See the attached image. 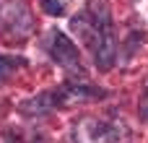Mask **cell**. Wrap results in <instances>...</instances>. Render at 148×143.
I'll use <instances>...</instances> for the list:
<instances>
[{"label":"cell","instance_id":"1","mask_svg":"<svg viewBox=\"0 0 148 143\" xmlns=\"http://www.w3.org/2000/svg\"><path fill=\"white\" fill-rule=\"evenodd\" d=\"M0 29H3L5 39L23 42L34 31V18H31V13L23 3H5V8L0 13Z\"/></svg>","mask_w":148,"mask_h":143},{"label":"cell","instance_id":"2","mask_svg":"<svg viewBox=\"0 0 148 143\" xmlns=\"http://www.w3.org/2000/svg\"><path fill=\"white\" fill-rule=\"evenodd\" d=\"M49 52L52 57L73 76H83V65H81V55H78V47L62 34V31H55L52 34V44H49Z\"/></svg>","mask_w":148,"mask_h":143},{"label":"cell","instance_id":"3","mask_svg":"<svg viewBox=\"0 0 148 143\" xmlns=\"http://www.w3.org/2000/svg\"><path fill=\"white\" fill-rule=\"evenodd\" d=\"M114 60H117V42H114V34L109 29V31L101 34L99 44L94 47V63H96L99 70H109L114 65Z\"/></svg>","mask_w":148,"mask_h":143},{"label":"cell","instance_id":"4","mask_svg":"<svg viewBox=\"0 0 148 143\" xmlns=\"http://www.w3.org/2000/svg\"><path fill=\"white\" fill-rule=\"evenodd\" d=\"M73 31L78 34V39L83 42V44H88V47H96L99 44V39H101V29L94 23V18H91V13H83V16H75L73 18Z\"/></svg>","mask_w":148,"mask_h":143},{"label":"cell","instance_id":"5","mask_svg":"<svg viewBox=\"0 0 148 143\" xmlns=\"http://www.w3.org/2000/svg\"><path fill=\"white\" fill-rule=\"evenodd\" d=\"M55 104H60V94H39L29 102H21V112L23 115H36V112H47Z\"/></svg>","mask_w":148,"mask_h":143},{"label":"cell","instance_id":"6","mask_svg":"<svg viewBox=\"0 0 148 143\" xmlns=\"http://www.w3.org/2000/svg\"><path fill=\"white\" fill-rule=\"evenodd\" d=\"M16 63H18V60H13V57H0V81H5V78L13 76Z\"/></svg>","mask_w":148,"mask_h":143},{"label":"cell","instance_id":"7","mask_svg":"<svg viewBox=\"0 0 148 143\" xmlns=\"http://www.w3.org/2000/svg\"><path fill=\"white\" fill-rule=\"evenodd\" d=\"M42 8H44V13H49V16H60V13H62V3H60V0H42Z\"/></svg>","mask_w":148,"mask_h":143},{"label":"cell","instance_id":"8","mask_svg":"<svg viewBox=\"0 0 148 143\" xmlns=\"http://www.w3.org/2000/svg\"><path fill=\"white\" fill-rule=\"evenodd\" d=\"M138 115H140V120H143V122H148V89H146V94L140 96V104H138Z\"/></svg>","mask_w":148,"mask_h":143}]
</instances>
